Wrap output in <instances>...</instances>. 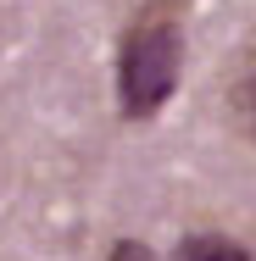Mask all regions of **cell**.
Wrapping results in <instances>:
<instances>
[{
	"mask_svg": "<svg viewBox=\"0 0 256 261\" xmlns=\"http://www.w3.org/2000/svg\"><path fill=\"white\" fill-rule=\"evenodd\" d=\"M178 72H184V22H178V6L151 0L128 22L123 45H117V117L123 122H151L156 111L173 100Z\"/></svg>",
	"mask_w": 256,
	"mask_h": 261,
	"instance_id": "1",
	"label": "cell"
},
{
	"mask_svg": "<svg viewBox=\"0 0 256 261\" xmlns=\"http://www.w3.org/2000/svg\"><path fill=\"white\" fill-rule=\"evenodd\" d=\"M167 261H251V250L228 233H184Z\"/></svg>",
	"mask_w": 256,
	"mask_h": 261,
	"instance_id": "2",
	"label": "cell"
},
{
	"mask_svg": "<svg viewBox=\"0 0 256 261\" xmlns=\"http://www.w3.org/2000/svg\"><path fill=\"white\" fill-rule=\"evenodd\" d=\"M106 261H161V256H156V250L145 245V239H117Z\"/></svg>",
	"mask_w": 256,
	"mask_h": 261,
	"instance_id": "3",
	"label": "cell"
}]
</instances>
